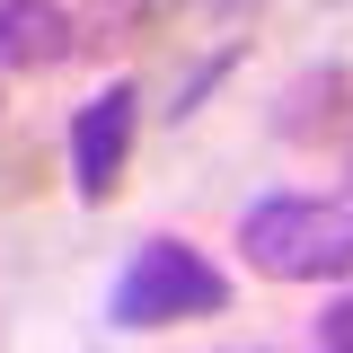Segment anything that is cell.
<instances>
[{"mask_svg": "<svg viewBox=\"0 0 353 353\" xmlns=\"http://www.w3.org/2000/svg\"><path fill=\"white\" fill-rule=\"evenodd\" d=\"M36 185H44V150L36 141H9L0 150V203H27Z\"/></svg>", "mask_w": 353, "mask_h": 353, "instance_id": "cell-8", "label": "cell"}, {"mask_svg": "<svg viewBox=\"0 0 353 353\" xmlns=\"http://www.w3.org/2000/svg\"><path fill=\"white\" fill-rule=\"evenodd\" d=\"M353 115V71L345 62H309L301 80L274 97V141H292V150H318V141H336Z\"/></svg>", "mask_w": 353, "mask_h": 353, "instance_id": "cell-5", "label": "cell"}, {"mask_svg": "<svg viewBox=\"0 0 353 353\" xmlns=\"http://www.w3.org/2000/svg\"><path fill=\"white\" fill-rule=\"evenodd\" d=\"M0 115H9V97H0Z\"/></svg>", "mask_w": 353, "mask_h": 353, "instance_id": "cell-11", "label": "cell"}, {"mask_svg": "<svg viewBox=\"0 0 353 353\" xmlns=\"http://www.w3.org/2000/svg\"><path fill=\"white\" fill-rule=\"evenodd\" d=\"M80 44H88V27L71 0H0V71L36 80V71H62Z\"/></svg>", "mask_w": 353, "mask_h": 353, "instance_id": "cell-4", "label": "cell"}, {"mask_svg": "<svg viewBox=\"0 0 353 353\" xmlns=\"http://www.w3.org/2000/svg\"><path fill=\"white\" fill-rule=\"evenodd\" d=\"M176 9L185 0H97L80 27H88V44H150V36L176 27Z\"/></svg>", "mask_w": 353, "mask_h": 353, "instance_id": "cell-6", "label": "cell"}, {"mask_svg": "<svg viewBox=\"0 0 353 353\" xmlns=\"http://www.w3.org/2000/svg\"><path fill=\"white\" fill-rule=\"evenodd\" d=\"M345 168H353V150H345Z\"/></svg>", "mask_w": 353, "mask_h": 353, "instance_id": "cell-12", "label": "cell"}, {"mask_svg": "<svg viewBox=\"0 0 353 353\" xmlns=\"http://www.w3.org/2000/svg\"><path fill=\"white\" fill-rule=\"evenodd\" d=\"M318 336H327V345H353V292H336V301H327V318H318Z\"/></svg>", "mask_w": 353, "mask_h": 353, "instance_id": "cell-9", "label": "cell"}, {"mask_svg": "<svg viewBox=\"0 0 353 353\" xmlns=\"http://www.w3.org/2000/svg\"><path fill=\"white\" fill-rule=\"evenodd\" d=\"M239 248L265 283H345L353 274V203L345 194H265L239 212Z\"/></svg>", "mask_w": 353, "mask_h": 353, "instance_id": "cell-1", "label": "cell"}, {"mask_svg": "<svg viewBox=\"0 0 353 353\" xmlns=\"http://www.w3.org/2000/svg\"><path fill=\"white\" fill-rule=\"evenodd\" d=\"M230 309V274H221L194 239H141L106 292V327L124 336H159V327H194Z\"/></svg>", "mask_w": 353, "mask_h": 353, "instance_id": "cell-2", "label": "cell"}, {"mask_svg": "<svg viewBox=\"0 0 353 353\" xmlns=\"http://www.w3.org/2000/svg\"><path fill=\"white\" fill-rule=\"evenodd\" d=\"M230 71H239V44H221L212 62H194V71L176 80V106H168V115H176V124H185V115H194V106H203V97H212V88L230 80Z\"/></svg>", "mask_w": 353, "mask_h": 353, "instance_id": "cell-7", "label": "cell"}, {"mask_svg": "<svg viewBox=\"0 0 353 353\" xmlns=\"http://www.w3.org/2000/svg\"><path fill=\"white\" fill-rule=\"evenodd\" d=\"M327 353H353V345H327Z\"/></svg>", "mask_w": 353, "mask_h": 353, "instance_id": "cell-10", "label": "cell"}, {"mask_svg": "<svg viewBox=\"0 0 353 353\" xmlns=\"http://www.w3.org/2000/svg\"><path fill=\"white\" fill-rule=\"evenodd\" d=\"M132 132H141V88L132 80H106L71 115V185H80V203H115V185L132 168Z\"/></svg>", "mask_w": 353, "mask_h": 353, "instance_id": "cell-3", "label": "cell"}]
</instances>
